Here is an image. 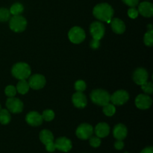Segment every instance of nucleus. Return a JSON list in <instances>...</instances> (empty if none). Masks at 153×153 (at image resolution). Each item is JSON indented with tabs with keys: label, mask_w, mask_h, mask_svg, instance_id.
I'll list each match as a JSON object with an SVG mask.
<instances>
[{
	"label": "nucleus",
	"mask_w": 153,
	"mask_h": 153,
	"mask_svg": "<svg viewBox=\"0 0 153 153\" xmlns=\"http://www.w3.org/2000/svg\"><path fill=\"white\" fill-rule=\"evenodd\" d=\"M41 116L43 120L49 122V121H52L55 118V113H54V111L52 110L47 109V110H45L43 112Z\"/></svg>",
	"instance_id": "obj_27"
},
{
	"label": "nucleus",
	"mask_w": 153,
	"mask_h": 153,
	"mask_svg": "<svg viewBox=\"0 0 153 153\" xmlns=\"http://www.w3.org/2000/svg\"><path fill=\"white\" fill-rule=\"evenodd\" d=\"M54 143H55V149L64 152H69L73 147L71 140L65 137H59Z\"/></svg>",
	"instance_id": "obj_12"
},
{
	"label": "nucleus",
	"mask_w": 153,
	"mask_h": 153,
	"mask_svg": "<svg viewBox=\"0 0 153 153\" xmlns=\"http://www.w3.org/2000/svg\"><path fill=\"white\" fill-rule=\"evenodd\" d=\"M31 68L26 63H16L13 66L11 73L13 76L19 80H25L31 76Z\"/></svg>",
	"instance_id": "obj_2"
},
{
	"label": "nucleus",
	"mask_w": 153,
	"mask_h": 153,
	"mask_svg": "<svg viewBox=\"0 0 153 153\" xmlns=\"http://www.w3.org/2000/svg\"><path fill=\"white\" fill-rule=\"evenodd\" d=\"M111 28L114 32L116 34H123L126 31V25L123 20L118 18H114L111 20Z\"/></svg>",
	"instance_id": "obj_19"
},
{
	"label": "nucleus",
	"mask_w": 153,
	"mask_h": 153,
	"mask_svg": "<svg viewBox=\"0 0 153 153\" xmlns=\"http://www.w3.org/2000/svg\"><path fill=\"white\" fill-rule=\"evenodd\" d=\"M0 110H1V105H0Z\"/></svg>",
	"instance_id": "obj_38"
},
{
	"label": "nucleus",
	"mask_w": 153,
	"mask_h": 153,
	"mask_svg": "<svg viewBox=\"0 0 153 153\" xmlns=\"http://www.w3.org/2000/svg\"><path fill=\"white\" fill-rule=\"evenodd\" d=\"M11 117L10 112L7 109H1L0 110V123L2 125H7L10 123Z\"/></svg>",
	"instance_id": "obj_22"
},
{
	"label": "nucleus",
	"mask_w": 153,
	"mask_h": 153,
	"mask_svg": "<svg viewBox=\"0 0 153 153\" xmlns=\"http://www.w3.org/2000/svg\"><path fill=\"white\" fill-rule=\"evenodd\" d=\"M141 86L142 90L143 92L146 94H152L153 93V85L151 82H146L144 84H143Z\"/></svg>",
	"instance_id": "obj_28"
},
{
	"label": "nucleus",
	"mask_w": 153,
	"mask_h": 153,
	"mask_svg": "<svg viewBox=\"0 0 153 153\" xmlns=\"http://www.w3.org/2000/svg\"><path fill=\"white\" fill-rule=\"evenodd\" d=\"M24 7L22 4L19 2L14 3L10 8V13L13 16H16V15H20L23 12Z\"/></svg>",
	"instance_id": "obj_23"
},
{
	"label": "nucleus",
	"mask_w": 153,
	"mask_h": 153,
	"mask_svg": "<svg viewBox=\"0 0 153 153\" xmlns=\"http://www.w3.org/2000/svg\"><path fill=\"white\" fill-rule=\"evenodd\" d=\"M126 4H127L129 7H136L138 4L139 0H122Z\"/></svg>",
	"instance_id": "obj_33"
},
{
	"label": "nucleus",
	"mask_w": 153,
	"mask_h": 153,
	"mask_svg": "<svg viewBox=\"0 0 153 153\" xmlns=\"http://www.w3.org/2000/svg\"><path fill=\"white\" fill-rule=\"evenodd\" d=\"M93 13L99 20L110 23L114 16V9L108 3H101L94 7Z\"/></svg>",
	"instance_id": "obj_1"
},
{
	"label": "nucleus",
	"mask_w": 153,
	"mask_h": 153,
	"mask_svg": "<svg viewBox=\"0 0 153 153\" xmlns=\"http://www.w3.org/2000/svg\"><path fill=\"white\" fill-rule=\"evenodd\" d=\"M40 140L43 144L46 146V145L49 144V143L54 142V136L52 134V133L49 130L47 129H43L40 132Z\"/></svg>",
	"instance_id": "obj_20"
},
{
	"label": "nucleus",
	"mask_w": 153,
	"mask_h": 153,
	"mask_svg": "<svg viewBox=\"0 0 153 153\" xmlns=\"http://www.w3.org/2000/svg\"><path fill=\"white\" fill-rule=\"evenodd\" d=\"M114 147L116 149L121 150L124 147V143L123 142V140H117V141L114 143Z\"/></svg>",
	"instance_id": "obj_35"
},
{
	"label": "nucleus",
	"mask_w": 153,
	"mask_h": 153,
	"mask_svg": "<svg viewBox=\"0 0 153 153\" xmlns=\"http://www.w3.org/2000/svg\"><path fill=\"white\" fill-rule=\"evenodd\" d=\"M149 79V74L144 68H137L133 73V80L137 85H142L147 82Z\"/></svg>",
	"instance_id": "obj_13"
},
{
	"label": "nucleus",
	"mask_w": 153,
	"mask_h": 153,
	"mask_svg": "<svg viewBox=\"0 0 153 153\" xmlns=\"http://www.w3.org/2000/svg\"><path fill=\"white\" fill-rule=\"evenodd\" d=\"M29 88L30 87L29 85H28V82L25 79V80H19V82L16 85V89L19 94L24 95V94L28 92Z\"/></svg>",
	"instance_id": "obj_21"
},
{
	"label": "nucleus",
	"mask_w": 153,
	"mask_h": 153,
	"mask_svg": "<svg viewBox=\"0 0 153 153\" xmlns=\"http://www.w3.org/2000/svg\"><path fill=\"white\" fill-rule=\"evenodd\" d=\"M46 149L49 152H52L55 150V143L54 142H52V143H49V144L46 145Z\"/></svg>",
	"instance_id": "obj_36"
},
{
	"label": "nucleus",
	"mask_w": 153,
	"mask_h": 153,
	"mask_svg": "<svg viewBox=\"0 0 153 153\" xmlns=\"http://www.w3.org/2000/svg\"><path fill=\"white\" fill-rule=\"evenodd\" d=\"M16 89L14 86L13 85H8L6 87L5 90H4V93H5L6 96L8 97H14L16 94Z\"/></svg>",
	"instance_id": "obj_29"
},
{
	"label": "nucleus",
	"mask_w": 153,
	"mask_h": 153,
	"mask_svg": "<svg viewBox=\"0 0 153 153\" xmlns=\"http://www.w3.org/2000/svg\"><path fill=\"white\" fill-rule=\"evenodd\" d=\"M9 26L13 31L16 33H19L23 31L26 28L27 20L25 17L21 15L13 16L10 19Z\"/></svg>",
	"instance_id": "obj_4"
},
{
	"label": "nucleus",
	"mask_w": 153,
	"mask_h": 153,
	"mask_svg": "<svg viewBox=\"0 0 153 153\" xmlns=\"http://www.w3.org/2000/svg\"><path fill=\"white\" fill-rule=\"evenodd\" d=\"M128 100H129L128 93L123 90H120L111 96L110 102H111L114 105H122L127 102Z\"/></svg>",
	"instance_id": "obj_6"
},
{
	"label": "nucleus",
	"mask_w": 153,
	"mask_h": 153,
	"mask_svg": "<svg viewBox=\"0 0 153 153\" xmlns=\"http://www.w3.org/2000/svg\"><path fill=\"white\" fill-rule=\"evenodd\" d=\"M6 107L9 112L19 114L23 110V103L19 99L16 97H9L6 102Z\"/></svg>",
	"instance_id": "obj_7"
},
{
	"label": "nucleus",
	"mask_w": 153,
	"mask_h": 153,
	"mask_svg": "<svg viewBox=\"0 0 153 153\" xmlns=\"http://www.w3.org/2000/svg\"><path fill=\"white\" fill-rule=\"evenodd\" d=\"M90 144L93 147H99L101 144V139L98 137L97 136H91L90 137Z\"/></svg>",
	"instance_id": "obj_31"
},
{
	"label": "nucleus",
	"mask_w": 153,
	"mask_h": 153,
	"mask_svg": "<svg viewBox=\"0 0 153 153\" xmlns=\"http://www.w3.org/2000/svg\"><path fill=\"white\" fill-rule=\"evenodd\" d=\"M140 153H153L152 147L149 146V147L145 148V149H143V150L141 151V152Z\"/></svg>",
	"instance_id": "obj_37"
},
{
	"label": "nucleus",
	"mask_w": 153,
	"mask_h": 153,
	"mask_svg": "<svg viewBox=\"0 0 153 153\" xmlns=\"http://www.w3.org/2000/svg\"><path fill=\"white\" fill-rule=\"evenodd\" d=\"M128 130H127L126 126L122 123L117 124L114 126L113 130L114 137L119 140H123L126 137Z\"/></svg>",
	"instance_id": "obj_17"
},
{
	"label": "nucleus",
	"mask_w": 153,
	"mask_h": 153,
	"mask_svg": "<svg viewBox=\"0 0 153 153\" xmlns=\"http://www.w3.org/2000/svg\"><path fill=\"white\" fill-rule=\"evenodd\" d=\"M137 10L144 17H151L153 15V5L149 1H143L139 4Z\"/></svg>",
	"instance_id": "obj_16"
},
{
	"label": "nucleus",
	"mask_w": 153,
	"mask_h": 153,
	"mask_svg": "<svg viewBox=\"0 0 153 153\" xmlns=\"http://www.w3.org/2000/svg\"><path fill=\"white\" fill-rule=\"evenodd\" d=\"M143 41L146 46H152L153 45V29L148 30L143 37Z\"/></svg>",
	"instance_id": "obj_25"
},
{
	"label": "nucleus",
	"mask_w": 153,
	"mask_h": 153,
	"mask_svg": "<svg viewBox=\"0 0 153 153\" xmlns=\"http://www.w3.org/2000/svg\"><path fill=\"white\" fill-rule=\"evenodd\" d=\"M90 97L94 104L100 106H105L110 102L111 95L105 90L97 89L91 93Z\"/></svg>",
	"instance_id": "obj_3"
},
{
	"label": "nucleus",
	"mask_w": 153,
	"mask_h": 153,
	"mask_svg": "<svg viewBox=\"0 0 153 153\" xmlns=\"http://www.w3.org/2000/svg\"><path fill=\"white\" fill-rule=\"evenodd\" d=\"M41 114L37 111H31L25 117V121L31 126H39L43 123Z\"/></svg>",
	"instance_id": "obj_14"
},
{
	"label": "nucleus",
	"mask_w": 153,
	"mask_h": 153,
	"mask_svg": "<svg viewBox=\"0 0 153 153\" xmlns=\"http://www.w3.org/2000/svg\"><path fill=\"white\" fill-rule=\"evenodd\" d=\"M124 153H128V152H124Z\"/></svg>",
	"instance_id": "obj_39"
},
{
	"label": "nucleus",
	"mask_w": 153,
	"mask_h": 153,
	"mask_svg": "<svg viewBox=\"0 0 153 153\" xmlns=\"http://www.w3.org/2000/svg\"><path fill=\"white\" fill-rule=\"evenodd\" d=\"M75 89L77 92H83L86 89V83L83 80H78L75 83Z\"/></svg>",
	"instance_id": "obj_30"
},
{
	"label": "nucleus",
	"mask_w": 153,
	"mask_h": 153,
	"mask_svg": "<svg viewBox=\"0 0 153 153\" xmlns=\"http://www.w3.org/2000/svg\"><path fill=\"white\" fill-rule=\"evenodd\" d=\"M73 105L78 108H84L88 104L86 97L82 92H76L72 97Z\"/></svg>",
	"instance_id": "obj_15"
},
{
	"label": "nucleus",
	"mask_w": 153,
	"mask_h": 153,
	"mask_svg": "<svg viewBox=\"0 0 153 153\" xmlns=\"http://www.w3.org/2000/svg\"><path fill=\"white\" fill-rule=\"evenodd\" d=\"M152 98L147 94H139L135 99V105L139 109L146 110L152 105Z\"/></svg>",
	"instance_id": "obj_11"
},
{
	"label": "nucleus",
	"mask_w": 153,
	"mask_h": 153,
	"mask_svg": "<svg viewBox=\"0 0 153 153\" xmlns=\"http://www.w3.org/2000/svg\"><path fill=\"white\" fill-rule=\"evenodd\" d=\"M10 10L4 7L0 8V22H6L10 19Z\"/></svg>",
	"instance_id": "obj_26"
},
{
	"label": "nucleus",
	"mask_w": 153,
	"mask_h": 153,
	"mask_svg": "<svg viewBox=\"0 0 153 153\" xmlns=\"http://www.w3.org/2000/svg\"><path fill=\"white\" fill-rule=\"evenodd\" d=\"M94 131L97 137L100 138H102V137H107L109 134L110 127L106 123H100L96 126Z\"/></svg>",
	"instance_id": "obj_18"
},
{
	"label": "nucleus",
	"mask_w": 153,
	"mask_h": 153,
	"mask_svg": "<svg viewBox=\"0 0 153 153\" xmlns=\"http://www.w3.org/2000/svg\"><path fill=\"white\" fill-rule=\"evenodd\" d=\"M90 46L93 49H97L100 46V42L99 40H96V39H93L91 41Z\"/></svg>",
	"instance_id": "obj_34"
},
{
	"label": "nucleus",
	"mask_w": 153,
	"mask_h": 153,
	"mask_svg": "<svg viewBox=\"0 0 153 153\" xmlns=\"http://www.w3.org/2000/svg\"><path fill=\"white\" fill-rule=\"evenodd\" d=\"M116 112V108L113 104H111L110 102L108 104L105 105L103 106V113L108 117H111Z\"/></svg>",
	"instance_id": "obj_24"
},
{
	"label": "nucleus",
	"mask_w": 153,
	"mask_h": 153,
	"mask_svg": "<svg viewBox=\"0 0 153 153\" xmlns=\"http://www.w3.org/2000/svg\"><path fill=\"white\" fill-rule=\"evenodd\" d=\"M76 134L79 139L88 140L94 134V128L90 124L82 123L77 128Z\"/></svg>",
	"instance_id": "obj_8"
},
{
	"label": "nucleus",
	"mask_w": 153,
	"mask_h": 153,
	"mask_svg": "<svg viewBox=\"0 0 153 153\" xmlns=\"http://www.w3.org/2000/svg\"><path fill=\"white\" fill-rule=\"evenodd\" d=\"M138 10L135 8V7H130L128 10V15L131 19H135V18H137L138 16Z\"/></svg>",
	"instance_id": "obj_32"
},
{
	"label": "nucleus",
	"mask_w": 153,
	"mask_h": 153,
	"mask_svg": "<svg viewBox=\"0 0 153 153\" xmlns=\"http://www.w3.org/2000/svg\"><path fill=\"white\" fill-rule=\"evenodd\" d=\"M85 37L86 35H85L84 29L79 26L73 27L68 33L69 39L72 43H75V44H79V43L83 42L85 40Z\"/></svg>",
	"instance_id": "obj_5"
},
{
	"label": "nucleus",
	"mask_w": 153,
	"mask_h": 153,
	"mask_svg": "<svg viewBox=\"0 0 153 153\" xmlns=\"http://www.w3.org/2000/svg\"><path fill=\"white\" fill-rule=\"evenodd\" d=\"M105 31V28L104 25L98 21L92 22L90 26V32L93 37V39L100 40L104 37Z\"/></svg>",
	"instance_id": "obj_9"
},
{
	"label": "nucleus",
	"mask_w": 153,
	"mask_h": 153,
	"mask_svg": "<svg viewBox=\"0 0 153 153\" xmlns=\"http://www.w3.org/2000/svg\"><path fill=\"white\" fill-rule=\"evenodd\" d=\"M46 78L40 74H34L29 76L28 85L31 88L34 90H40L46 85Z\"/></svg>",
	"instance_id": "obj_10"
}]
</instances>
